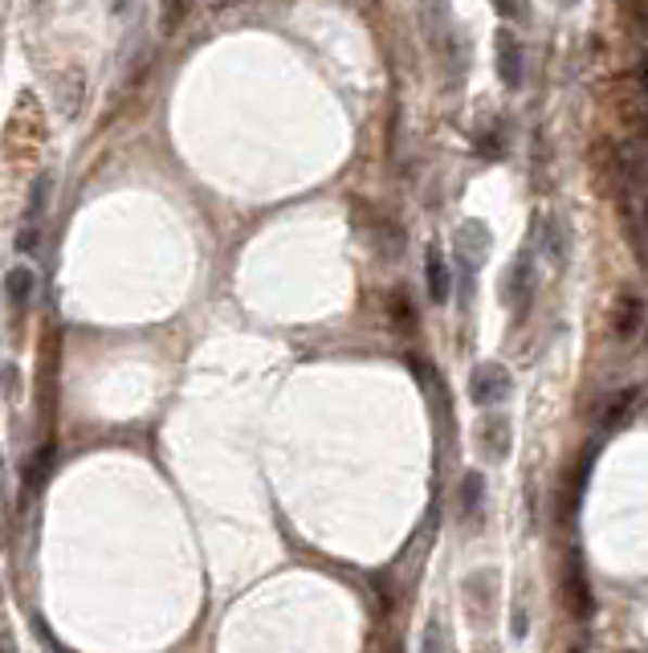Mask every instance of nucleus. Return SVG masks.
<instances>
[{
  "label": "nucleus",
  "instance_id": "nucleus-17",
  "mask_svg": "<svg viewBox=\"0 0 648 653\" xmlns=\"http://www.w3.org/2000/svg\"><path fill=\"white\" fill-rule=\"evenodd\" d=\"M4 503H9V478H4V462H0V515H4Z\"/></svg>",
  "mask_w": 648,
  "mask_h": 653
},
{
  "label": "nucleus",
  "instance_id": "nucleus-13",
  "mask_svg": "<svg viewBox=\"0 0 648 653\" xmlns=\"http://www.w3.org/2000/svg\"><path fill=\"white\" fill-rule=\"evenodd\" d=\"M543 258H547L555 269L567 262V234L559 221H547V225H543Z\"/></svg>",
  "mask_w": 648,
  "mask_h": 653
},
{
  "label": "nucleus",
  "instance_id": "nucleus-7",
  "mask_svg": "<svg viewBox=\"0 0 648 653\" xmlns=\"http://www.w3.org/2000/svg\"><path fill=\"white\" fill-rule=\"evenodd\" d=\"M567 608L575 613L580 620L592 617V588H587V576H583V564H580V552H571V564H567Z\"/></svg>",
  "mask_w": 648,
  "mask_h": 653
},
{
  "label": "nucleus",
  "instance_id": "nucleus-3",
  "mask_svg": "<svg viewBox=\"0 0 648 653\" xmlns=\"http://www.w3.org/2000/svg\"><path fill=\"white\" fill-rule=\"evenodd\" d=\"M534 294H538V269H534L531 253H522L514 266H510V274H506V306L522 318L531 311Z\"/></svg>",
  "mask_w": 648,
  "mask_h": 653
},
{
  "label": "nucleus",
  "instance_id": "nucleus-1",
  "mask_svg": "<svg viewBox=\"0 0 648 653\" xmlns=\"http://www.w3.org/2000/svg\"><path fill=\"white\" fill-rule=\"evenodd\" d=\"M494 246V237L482 221H466L457 229V269H461V302L473 299V282H478V266L485 262V253Z\"/></svg>",
  "mask_w": 648,
  "mask_h": 653
},
{
  "label": "nucleus",
  "instance_id": "nucleus-6",
  "mask_svg": "<svg viewBox=\"0 0 648 653\" xmlns=\"http://www.w3.org/2000/svg\"><path fill=\"white\" fill-rule=\"evenodd\" d=\"M648 323V302L640 294H620L615 302V315H612V336L615 339H636L640 336V327Z\"/></svg>",
  "mask_w": 648,
  "mask_h": 653
},
{
  "label": "nucleus",
  "instance_id": "nucleus-10",
  "mask_svg": "<svg viewBox=\"0 0 648 653\" xmlns=\"http://www.w3.org/2000/svg\"><path fill=\"white\" fill-rule=\"evenodd\" d=\"M482 511H485V478L478 469H469L466 482H461V515L473 523L482 519Z\"/></svg>",
  "mask_w": 648,
  "mask_h": 653
},
{
  "label": "nucleus",
  "instance_id": "nucleus-8",
  "mask_svg": "<svg viewBox=\"0 0 648 653\" xmlns=\"http://www.w3.org/2000/svg\"><path fill=\"white\" fill-rule=\"evenodd\" d=\"M498 74L506 86H522V46L510 29L498 34Z\"/></svg>",
  "mask_w": 648,
  "mask_h": 653
},
{
  "label": "nucleus",
  "instance_id": "nucleus-20",
  "mask_svg": "<svg viewBox=\"0 0 648 653\" xmlns=\"http://www.w3.org/2000/svg\"><path fill=\"white\" fill-rule=\"evenodd\" d=\"M0 597H4V588H0Z\"/></svg>",
  "mask_w": 648,
  "mask_h": 653
},
{
  "label": "nucleus",
  "instance_id": "nucleus-4",
  "mask_svg": "<svg viewBox=\"0 0 648 653\" xmlns=\"http://www.w3.org/2000/svg\"><path fill=\"white\" fill-rule=\"evenodd\" d=\"M50 192H53V176H41L34 185V192H29V204H25V221H21V237H17L21 250H34L37 246V229H41L46 209H50Z\"/></svg>",
  "mask_w": 648,
  "mask_h": 653
},
{
  "label": "nucleus",
  "instance_id": "nucleus-12",
  "mask_svg": "<svg viewBox=\"0 0 648 653\" xmlns=\"http://www.w3.org/2000/svg\"><path fill=\"white\" fill-rule=\"evenodd\" d=\"M640 401H645V392H640V388H624V392H620V397H615V401L603 409V429H620V420L628 417V413Z\"/></svg>",
  "mask_w": 648,
  "mask_h": 653
},
{
  "label": "nucleus",
  "instance_id": "nucleus-16",
  "mask_svg": "<svg viewBox=\"0 0 648 653\" xmlns=\"http://www.w3.org/2000/svg\"><path fill=\"white\" fill-rule=\"evenodd\" d=\"M636 213H640V221L648 225V188H640V192H636Z\"/></svg>",
  "mask_w": 648,
  "mask_h": 653
},
{
  "label": "nucleus",
  "instance_id": "nucleus-9",
  "mask_svg": "<svg viewBox=\"0 0 648 653\" xmlns=\"http://www.w3.org/2000/svg\"><path fill=\"white\" fill-rule=\"evenodd\" d=\"M424 282H429V299L432 302H445V299H449L453 274H449V266H445V258H441V250H436V246L424 253Z\"/></svg>",
  "mask_w": 648,
  "mask_h": 653
},
{
  "label": "nucleus",
  "instance_id": "nucleus-2",
  "mask_svg": "<svg viewBox=\"0 0 648 653\" xmlns=\"http://www.w3.org/2000/svg\"><path fill=\"white\" fill-rule=\"evenodd\" d=\"M514 380L501 364H478L469 372V401L482 404V409H498L501 401H510Z\"/></svg>",
  "mask_w": 648,
  "mask_h": 653
},
{
  "label": "nucleus",
  "instance_id": "nucleus-15",
  "mask_svg": "<svg viewBox=\"0 0 648 653\" xmlns=\"http://www.w3.org/2000/svg\"><path fill=\"white\" fill-rule=\"evenodd\" d=\"M420 653H445V633H441V625H436V620L424 629V645H420Z\"/></svg>",
  "mask_w": 648,
  "mask_h": 653
},
{
  "label": "nucleus",
  "instance_id": "nucleus-14",
  "mask_svg": "<svg viewBox=\"0 0 648 653\" xmlns=\"http://www.w3.org/2000/svg\"><path fill=\"white\" fill-rule=\"evenodd\" d=\"M376 237L383 241V253H387V258H399V250H404V234H399L396 221H383Z\"/></svg>",
  "mask_w": 648,
  "mask_h": 653
},
{
  "label": "nucleus",
  "instance_id": "nucleus-11",
  "mask_svg": "<svg viewBox=\"0 0 648 653\" xmlns=\"http://www.w3.org/2000/svg\"><path fill=\"white\" fill-rule=\"evenodd\" d=\"M4 294H9V302H13L17 311H25V302H29V294H34V269L29 266L9 269V274H4Z\"/></svg>",
  "mask_w": 648,
  "mask_h": 653
},
{
  "label": "nucleus",
  "instance_id": "nucleus-5",
  "mask_svg": "<svg viewBox=\"0 0 648 653\" xmlns=\"http://www.w3.org/2000/svg\"><path fill=\"white\" fill-rule=\"evenodd\" d=\"M473 441H478V450H482V457H490V462H506L510 457V445H514V434H510V420L506 417H485L482 425H478V434H473Z\"/></svg>",
  "mask_w": 648,
  "mask_h": 653
},
{
  "label": "nucleus",
  "instance_id": "nucleus-18",
  "mask_svg": "<svg viewBox=\"0 0 648 653\" xmlns=\"http://www.w3.org/2000/svg\"><path fill=\"white\" fill-rule=\"evenodd\" d=\"M636 83H640V90H645V99H648V62L636 70Z\"/></svg>",
  "mask_w": 648,
  "mask_h": 653
},
{
  "label": "nucleus",
  "instance_id": "nucleus-19",
  "mask_svg": "<svg viewBox=\"0 0 648 653\" xmlns=\"http://www.w3.org/2000/svg\"><path fill=\"white\" fill-rule=\"evenodd\" d=\"M0 653H17V650H13V645H0Z\"/></svg>",
  "mask_w": 648,
  "mask_h": 653
}]
</instances>
